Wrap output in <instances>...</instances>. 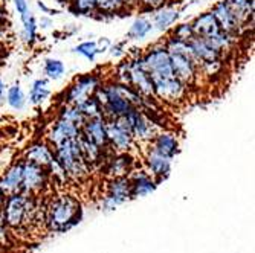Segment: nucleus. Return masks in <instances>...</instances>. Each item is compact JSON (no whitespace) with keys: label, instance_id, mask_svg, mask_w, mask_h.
<instances>
[{"label":"nucleus","instance_id":"obj_1","mask_svg":"<svg viewBox=\"0 0 255 253\" xmlns=\"http://www.w3.org/2000/svg\"><path fill=\"white\" fill-rule=\"evenodd\" d=\"M164 44L170 55L174 77L179 81H182L190 90L197 87L200 81V74H199L197 64L193 58L190 43H185L171 35H167V38L164 40Z\"/></svg>","mask_w":255,"mask_h":253},{"label":"nucleus","instance_id":"obj_2","mask_svg":"<svg viewBox=\"0 0 255 253\" xmlns=\"http://www.w3.org/2000/svg\"><path fill=\"white\" fill-rule=\"evenodd\" d=\"M115 74L117 75L113 77V80L128 84L130 87H133L137 91L139 95H142L147 99H156L153 83L142 64L141 52H136V54L130 55L127 60H124L123 63H120L117 66Z\"/></svg>","mask_w":255,"mask_h":253},{"label":"nucleus","instance_id":"obj_3","mask_svg":"<svg viewBox=\"0 0 255 253\" xmlns=\"http://www.w3.org/2000/svg\"><path fill=\"white\" fill-rule=\"evenodd\" d=\"M78 137L54 148L57 164L64 171L66 177H72V178H83L90 171V165L86 162V159L83 156Z\"/></svg>","mask_w":255,"mask_h":253},{"label":"nucleus","instance_id":"obj_4","mask_svg":"<svg viewBox=\"0 0 255 253\" xmlns=\"http://www.w3.org/2000/svg\"><path fill=\"white\" fill-rule=\"evenodd\" d=\"M141 58H142V64L145 67V71L148 72L151 78V83L157 80L174 77L170 55L165 49L164 41L151 44L147 51L141 52Z\"/></svg>","mask_w":255,"mask_h":253},{"label":"nucleus","instance_id":"obj_5","mask_svg":"<svg viewBox=\"0 0 255 253\" xmlns=\"http://www.w3.org/2000/svg\"><path fill=\"white\" fill-rule=\"evenodd\" d=\"M103 77L100 74H86L78 78L69 85L61 96V104H71L80 107L83 102L90 99L95 95L97 88L103 84Z\"/></svg>","mask_w":255,"mask_h":253},{"label":"nucleus","instance_id":"obj_6","mask_svg":"<svg viewBox=\"0 0 255 253\" xmlns=\"http://www.w3.org/2000/svg\"><path fill=\"white\" fill-rule=\"evenodd\" d=\"M126 119L130 125L134 144H148L160 130V127L141 108H133L128 114H126Z\"/></svg>","mask_w":255,"mask_h":253},{"label":"nucleus","instance_id":"obj_7","mask_svg":"<svg viewBox=\"0 0 255 253\" xmlns=\"http://www.w3.org/2000/svg\"><path fill=\"white\" fill-rule=\"evenodd\" d=\"M106 131L109 148L112 151H130L134 147L130 125L126 116L117 119H106Z\"/></svg>","mask_w":255,"mask_h":253},{"label":"nucleus","instance_id":"obj_8","mask_svg":"<svg viewBox=\"0 0 255 253\" xmlns=\"http://www.w3.org/2000/svg\"><path fill=\"white\" fill-rule=\"evenodd\" d=\"M80 211V204L75 198L63 195L54 200L51 206V223L54 227H66L71 223Z\"/></svg>","mask_w":255,"mask_h":253},{"label":"nucleus","instance_id":"obj_9","mask_svg":"<svg viewBox=\"0 0 255 253\" xmlns=\"http://www.w3.org/2000/svg\"><path fill=\"white\" fill-rule=\"evenodd\" d=\"M131 197V183L127 175L113 177L109 183V192L104 197L103 206L106 209H115Z\"/></svg>","mask_w":255,"mask_h":253},{"label":"nucleus","instance_id":"obj_10","mask_svg":"<svg viewBox=\"0 0 255 253\" xmlns=\"http://www.w3.org/2000/svg\"><path fill=\"white\" fill-rule=\"evenodd\" d=\"M80 133H81V128L78 125L57 118V121L51 125L48 133H46L44 141L48 142L52 148H55V147L67 142V141L75 139V137L80 136Z\"/></svg>","mask_w":255,"mask_h":253},{"label":"nucleus","instance_id":"obj_11","mask_svg":"<svg viewBox=\"0 0 255 253\" xmlns=\"http://www.w3.org/2000/svg\"><path fill=\"white\" fill-rule=\"evenodd\" d=\"M48 172L49 169L26 162L23 160V180H21V191L25 192H35L40 191L46 181H48Z\"/></svg>","mask_w":255,"mask_h":253},{"label":"nucleus","instance_id":"obj_12","mask_svg":"<svg viewBox=\"0 0 255 253\" xmlns=\"http://www.w3.org/2000/svg\"><path fill=\"white\" fill-rule=\"evenodd\" d=\"M211 12H213V15H214L216 21H217L219 28H220L223 32H226V34H229V35H233V37H236V38H240V37L243 35L242 28L239 26V23H237L234 14L231 12V9H229V6H228V3L225 2V0H220V2H217V3L213 6Z\"/></svg>","mask_w":255,"mask_h":253},{"label":"nucleus","instance_id":"obj_13","mask_svg":"<svg viewBox=\"0 0 255 253\" xmlns=\"http://www.w3.org/2000/svg\"><path fill=\"white\" fill-rule=\"evenodd\" d=\"M145 145L151 147L157 153L164 154V156H168L171 159H174V156L179 153V148H180L177 134L173 130H170V128H160L154 134L153 139L148 144H145Z\"/></svg>","mask_w":255,"mask_h":253},{"label":"nucleus","instance_id":"obj_14","mask_svg":"<svg viewBox=\"0 0 255 253\" xmlns=\"http://www.w3.org/2000/svg\"><path fill=\"white\" fill-rule=\"evenodd\" d=\"M144 160H145V167H147V172L151 177H159V178H165L170 171H171V164L173 159L168 156H164L157 153L156 150H153L151 147L145 145L144 150Z\"/></svg>","mask_w":255,"mask_h":253},{"label":"nucleus","instance_id":"obj_15","mask_svg":"<svg viewBox=\"0 0 255 253\" xmlns=\"http://www.w3.org/2000/svg\"><path fill=\"white\" fill-rule=\"evenodd\" d=\"M29 209H31V201L25 194H20V192L11 194L5 206V218L11 226H17L25 218Z\"/></svg>","mask_w":255,"mask_h":253},{"label":"nucleus","instance_id":"obj_16","mask_svg":"<svg viewBox=\"0 0 255 253\" xmlns=\"http://www.w3.org/2000/svg\"><path fill=\"white\" fill-rule=\"evenodd\" d=\"M107 172L112 177H124L131 172L134 159L128 151H110L104 160Z\"/></svg>","mask_w":255,"mask_h":253},{"label":"nucleus","instance_id":"obj_17","mask_svg":"<svg viewBox=\"0 0 255 253\" xmlns=\"http://www.w3.org/2000/svg\"><path fill=\"white\" fill-rule=\"evenodd\" d=\"M81 134L90 142L98 145L100 148H104V150L109 148L107 131H106V118L104 116L86 119L83 127H81Z\"/></svg>","mask_w":255,"mask_h":253},{"label":"nucleus","instance_id":"obj_18","mask_svg":"<svg viewBox=\"0 0 255 253\" xmlns=\"http://www.w3.org/2000/svg\"><path fill=\"white\" fill-rule=\"evenodd\" d=\"M228 3L231 12L234 14L239 26L242 28L243 34L252 31L254 25V0H225Z\"/></svg>","mask_w":255,"mask_h":253},{"label":"nucleus","instance_id":"obj_19","mask_svg":"<svg viewBox=\"0 0 255 253\" xmlns=\"http://www.w3.org/2000/svg\"><path fill=\"white\" fill-rule=\"evenodd\" d=\"M23 160L35 164V165H40V167H44V168H49L55 160L54 148L46 141L34 142L25 150V159Z\"/></svg>","mask_w":255,"mask_h":253},{"label":"nucleus","instance_id":"obj_20","mask_svg":"<svg viewBox=\"0 0 255 253\" xmlns=\"http://www.w3.org/2000/svg\"><path fill=\"white\" fill-rule=\"evenodd\" d=\"M179 15H180V9L176 8V5H170V3L153 11V15H151L153 29L157 32L170 31L179 20Z\"/></svg>","mask_w":255,"mask_h":253},{"label":"nucleus","instance_id":"obj_21","mask_svg":"<svg viewBox=\"0 0 255 253\" xmlns=\"http://www.w3.org/2000/svg\"><path fill=\"white\" fill-rule=\"evenodd\" d=\"M21 180H23V160L14 162L0 178V189L5 195H11L21 191Z\"/></svg>","mask_w":255,"mask_h":253},{"label":"nucleus","instance_id":"obj_22","mask_svg":"<svg viewBox=\"0 0 255 253\" xmlns=\"http://www.w3.org/2000/svg\"><path fill=\"white\" fill-rule=\"evenodd\" d=\"M136 9H137L136 0H100L95 15L115 17V15H123Z\"/></svg>","mask_w":255,"mask_h":253},{"label":"nucleus","instance_id":"obj_23","mask_svg":"<svg viewBox=\"0 0 255 253\" xmlns=\"http://www.w3.org/2000/svg\"><path fill=\"white\" fill-rule=\"evenodd\" d=\"M191 26H193L194 35L200 37V38L211 37V35H214V34H217L220 31V28H219L217 21H216V18H214L211 11L202 12L200 15H197L191 21Z\"/></svg>","mask_w":255,"mask_h":253},{"label":"nucleus","instance_id":"obj_24","mask_svg":"<svg viewBox=\"0 0 255 253\" xmlns=\"http://www.w3.org/2000/svg\"><path fill=\"white\" fill-rule=\"evenodd\" d=\"M128 178L131 183V197H144L156 189V181L145 171H136Z\"/></svg>","mask_w":255,"mask_h":253},{"label":"nucleus","instance_id":"obj_25","mask_svg":"<svg viewBox=\"0 0 255 253\" xmlns=\"http://www.w3.org/2000/svg\"><path fill=\"white\" fill-rule=\"evenodd\" d=\"M20 21H21V40L25 41L28 46H34L37 41V31H38V23L37 18L29 8L28 11L18 14Z\"/></svg>","mask_w":255,"mask_h":253},{"label":"nucleus","instance_id":"obj_26","mask_svg":"<svg viewBox=\"0 0 255 253\" xmlns=\"http://www.w3.org/2000/svg\"><path fill=\"white\" fill-rule=\"evenodd\" d=\"M52 95V90L49 87V81L48 78H38L34 80L29 88V95H28V101L31 105L38 107L43 105L46 101H48Z\"/></svg>","mask_w":255,"mask_h":253},{"label":"nucleus","instance_id":"obj_27","mask_svg":"<svg viewBox=\"0 0 255 253\" xmlns=\"http://www.w3.org/2000/svg\"><path fill=\"white\" fill-rule=\"evenodd\" d=\"M153 23L151 18L148 15H145V12H142L141 15H137L127 31V38L128 40H142L145 37H148L153 32Z\"/></svg>","mask_w":255,"mask_h":253},{"label":"nucleus","instance_id":"obj_28","mask_svg":"<svg viewBox=\"0 0 255 253\" xmlns=\"http://www.w3.org/2000/svg\"><path fill=\"white\" fill-rule=\"evenodd\" d=\"M5 101L8 104V107L14 111H20L26 107L28 104V96L25 95L21 85L18 83H14L12 85L6 87L5 91Z\"/></svg>","mask_w":255,"mask_h":253},{"label":"nucleus","instance_id":"obj_29","mask_svg":"<svg viewBox=\"0 0 255 253\" xmlns=\"http://www.w3.org/2000/svg\"><path fill=\"white\" fill-rule=\"evenodd\" d=\"M43 72H44V75L48 80L58 81L66 74V66H64V63L61 60L49 57V58H46L44 63H43Z\"/></svg>","mask_w":255,"mask_h":253},{"label":"nucleus","instance_id":"obj_30","mask_svg":"<svg viewBox=\"0 0 255 253\" xmlns=\"http://www.w3.org/2000/svg\"><path fill=\"white\" fill-rule=\"evenodd\" d=\"M57 118L72 122V124L78 125L80 128L83 127V124L86 121L81 110L77 105H71V104H61L60 108H58V116Z\"/></svg>","mask_w":255,"mask_h":253},{"label":"nucleus","instance_id":"obj_31","mask_svg":"<svg viewBox=\"0 0 255 253\" xmlns=\"http://www.w3.org/2000/svg\"><path fill=\"white\" fill-rule=\"evenodd\" d=\"M72 52H75V54L84 57V58L89 60V61H95L97 57L101 54V51H100V48H98L97 41H94V40H87V41H83V43L74 46V48H72Z\"/></svg>","mask_w":255,"mask_h":253},{"label":"nucleus","instance_id":"obj_32","mask_svg":"<svg viewBox=\"0 0 255 253\" xmlns=\"http://www.w3.org/2000/svg\"><path fill=\"white\" fill-rule=\"evenodd\" d=\"M100 0H72L69 8L77 15H95Z\"/></svg>","mask_w":255,"mask_h":253},{"label":"nucleus","instance_id":"obj_33","mask_svg":"<svg viewBox=\"0 0 255 253\" xmlns=\"http://www.w3.org/2000/svg\"><path fill=\"white\" fill-rule=\"evenodd\" d=\"M171 37L180 40V41H185V43H190V40L194 37V31H193V26H191V21L190 23H179V25L173 26L170 29V34Z\"/></svg>","mask_w":255,"mask_h":253},{"label":"nucleus","instance_id":"obj_34","mask_svg":"<svg viewBox=\"0 0 255 253\" xmlns=\"http://www.w3.org/2000/svg\"><path fill=\"white\" fill-rule=\"evenodd\" d=\"M81 113L84 114V118L89 119V118H97V116H103V110H101V105L100 102L92 96L90 99H87L86 102H83L80 107Z\"/></svg>","mask_w":255,"mask_h":253},{"label":"nucleus","instance_id":"obj_35","mask_svg":"<svg viewBox=\"0 0 255 253\" xmlns=\"http://www.w3.org/2000/svg\"><path fill=\"white\" fill-rule=\"evenodd\" d=\"M171 0H136V6L141 12H153L162 6H165Z\"/></svg>","mask_w":255,"mask_h":253},{"label":"nucleus","instance_id":"obj_36","mask_svg":"<svg viewBox=\"0 0 255 253\" xmlns=\"http://www.w3.org/2000/svg\"><path fill=\"white\" fill-rule=\"evenodd\" d=\"M109 55L112 58H124L127 55V48H126V41H118V43H112L109 46Z\"/></svg>","mask_w":255,"mask_h":253},{"label":"nucleus","instance_id":"obj_37","mask_svg":"<svg viewBox=\"0 0 255 253\" xmlns=\"http://www.w3.org/2000/svg\"><path fill=\"white\" fill-rule=\"evenodd\" d=\"M8 26V9L3 0H0V28Z\"/></svg>","mask_w":255,"mask_h":253},{"label":"nucleus","instance_id":"obj_38","mask_svg":"<svg viewBox=\"0 0 255 253\" xmlns=\"http://www.w3.org/2000/svg\"><path fill=\"white\" fill-rule=\"evenodd\" d=\"M12 3H14V8H15L17 14H21V12H25V11H28L31 8L28 0H12Z\"/></svg>","mask_w":255,"mask_h":253},{"label":"nucleus","instance_id":"obj_39","mask_svg":"<svg viewBox=\"0 0 255 253\" xmlns=\"http://www.w3.org/2000/svg\"><path fill=\"white\" fill-rule=\"evenodd\" d=\"M97 44H98V48H100V51H101V54H103V52H106V51L109 49V46H110L112 43H110V40H109L107 37H101L100 41H97Z\"/></svg>","mask_w":255,"mask_h":253},{"label":"nucleus","instance_id":"obj_40","mask_svg":"<svg viewBox=\"0 0 255 253\" xmlns=\"http://www.w3.org/2000/svg\"><path fill=\"white\" fill-rule=\"evenodd\" d=\"M8 55V46L5 43V40H0V63H2Z\"/></svg>","mask_w":255,"mask_h":253},{"label":"nucleus","instance_id":"obj_41","mask_svg":"<svg viewBox=\"0 0 255 253\" xmlns=\"http://www.w3.org/2000/svg\"><path fill=\"white\" fill-rule=\"evenodd\" d=\"M6 83L3 81V78L0 77V102H2L5 99V91H6Z\"/></svg>","mask_w":255,"mask_h":253},{"label":"nucleus","instance_id":"obj_42","mask_svg":"<svg viewBox=\"0 0 255 253\" xmlns=\"http://www.w3.org/2000/svg\"><path fill=\"white\" fill-rule=\"evenodd\" d=\"M40 26H41L43 29H48V28H51V26H52V20H51L49 17H41Z\"/></svg>","mask_w":255,"mask_h":253},{"label":"nucleus","instance_id":"obj_43","mask_svg":"<svg viewBox=\"0 0 255 253\" xmlns=\"http://www.w3.org/2000/svg\"><path fill=\"white\" fill-rule=\"evenodd\" d=\"M37 6H38V9L43 12V14H51V12H57V11H54V9H51V8H48L46 6L43 2H37Z\"/></svg>","mask_w":255,"mask_h":253},{"label":"nucleus","instance_id":"obj_44","mask_svg":"<svg viewBox=\"0 0 255 253\" xmlns=\"http://www.w3.org/2000/svg\"><path fill=\"white\" fill-rule=\"evenodd\" d=\"M57 2H58V3H61V5H67V6H69V5H71L72 0H57Z\"/></svg>","mask_w":255,"mask_h":253},{"label":"nucleus","instance_id":"obj_45","mask_svg":"<svg viewBox=\"0 0 255 253\" xmlns=\"http://www.w3.org/2000/svg\"><path fill=\"white\" fill-rule=\"evenodd\" d=\"M3 195H5V194L2 192V189H0V201H2V198H3Z\"/></svg>","mask_w":255,"mask_h":253},{"label":"nucleus","instance_id":"obj_46","mask_svg":"<svg viewBox=\"0 0 255 253\" xmlns=\"http://www.w3.org/2000/svg\"><path fill=\"white\" fill-rule=\"evenodd\" d=\"M179 2H180V0H179Z\"/></svg>","mask_w":255,"mask_h":253}]
</instances>
